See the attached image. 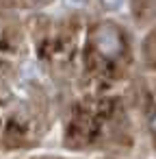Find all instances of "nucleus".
<instances>
[{"label":"nucleus","instance_id":"f257e3e1","mask_svg":"<svg viewBox=\"0 0 156 159\" xmlns=\"http://www.w3.org/2000/svg\"><path fill=\"white\" fill-rule=\"evenodd\" d=\"M93 48H95V52H98L102 59H106V61H117V59L124 55L126 44H124L121 33H119L115 26L102 24V26H98V29L93 31Z\"/></svg>","mask_w":156,"mask_h":159},{"label":"nucleus","instance_id":"7ed1b4c3","mask_svg":"<svg viewBox=\"0 0 156 159\" xmlns=\"http://www.w3.org/2000/svg\"><path fill=\"white\" fill-rule=\"evenodd\" d=\"M63 2L70 7H82V5H87V0H63Z\"/></svg>","mask_w":156,"mask_h":159},{"label":"nucleus","instance_id":"20e7f679","mask_svg":"<svg viewBox=\"0 0 156 159\" xmlns=\"http://www.w3.org/2000/svg\"><path fill=\"white\" fill-rule=\"evenodd\" d=\"M150 129H152V133H154V137H156V111H154V116H152V120H150Z\"/></svg>","mask_w":156,"mask_h":159},{"label":"nucleus","instance_id":"f03ea898","mask_svg":"<svg viewBox=\"0 0 156 159\" xmlns=\"http://www.w3.org/2000/svg\"><path fill=\"white\" fill-rule=\"evenodd\" d=\"M102 5H104L106 9H119V7L124 5V0H102Z\"/></svg>","mask_w":156,"mask_h":159}]
</instances>
